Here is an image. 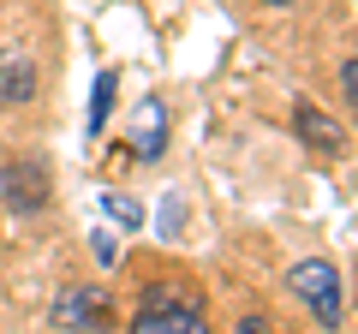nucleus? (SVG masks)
<instances>
[{
    "instance_id": "nucleus-7",
    "label": "nucleus",
    "mask_w": 358,
    "mask_h": 334,
    "mask_svg": "<svg viewBox=\"0 0 358 334\" xmlns=\"http://www.w3.org/2000/svg\"><path fill=\"white\" fill-rule=\"evenodd\" d=\"M36 96V60H30L18 42H0V102L18 108Z\"/></svg>"
},
{
    "instance_id": "nucleus-5",
    "label": "nucleus",
    "mask_w": 358,
    "mask_h": 334,
    "mask_svg": "<svg viewBox=\"0 0 358 334\" xmlns=\"http://www.w3.org/2000/svg\"><path fill=\"white\" fill-rule=\"evenodd\" d=\"M293 138L305 143L310 155H322V161L346 155V126H341L334 114H322L317 102H293Z\"/></svg>"
},
{
    "instance_id": "nucleus-4",
    "label": "nucleus",
    "mask_w": 358,
    "mask_h": 334,
    "mask_svg": "<svg viewBox=\"0 0 358 334\" xmlns=\"http://www.w3.org/2000/svg\"><path fill=\"white\" fill-rule=\"evenodd\" d=\"M167 102L162 96H143L138 108H131V126H126V155L131 161H162L167 155Z\"/></svg>"
},
{
    "instance_id": "nucleus-11",
    "label": "nucleus",
    "mask_w": 358,
    "mask_h": 334,
    "mask_svg": "<svg viewBox=\"0 0 358 334\" xmlns=\"http://www.w3.org/2000/svg\"><path fill=\"white\" fill-rule=\"evenodd\" d=\"M233 334H275V328H268V317H245Z\"/></svg>"
},
{
    "instance_id": "nucleus-2",
    "label": "nucleus",
    "mask_w": 358,
    "mask_h": 334,
    "mask_svg": "<svg viewBox=\"0 0 358 334\" xmlns=\"http://www.w3.org/2000/svg\"><path fill=\"white\" fill-rule=\"evenodd\" d=\"M287 286L305 298V310L317 317V328H341V317H346V281H341V269H334L329 257L293 263V269H287Z\"/></svg>"
},
{
    "instance_id": "nucleus-3",
    "label": "nucleus",
    "mask_w": 358,
    "mask_h": 334,
    "mask_svg": "<svg viewBox=\"0 0 358 334\" xmlns=\"http://www.w3.org/2000/svg\"><path fill=\"white\" fill-rule=\"evenodd\" d=\"M48 317H54V328H66V334H108L114 328V298H108L102 286H66L48 305Z\"/></svg>"
},
{
    "instance_id": "nucleus-9",
    "label": "nucleus",
    "mask_w": 358,
    "mask_h": 334,
    "mask_svg": "<svg viewBox=\"0 0 358 334\" xmlns=\"http://www.w3.org/2000/svg\"><path fill=\"white\" fill-rule=\"evenodd\" d=\"M102 209H108V215H114L126 233H138V227H143V209L131 203V197H120V191H102Z\"/></svg>"
},
{
    "instance_id": "nucleus-8",
    "label": "nucleus",
    "mask_w": 358,
    "mask_h": 334,
    "mask_svg": "<svg viewBox=\"0 0 358 334\" xmlns=\"http://www.w3.org/2000/svg\"><path fill=\"white\" fill-rule=\"evenodd\" d=\"M114 90H120V78H114V72H102L96 84H90V119H84V131H90V138H102L108 108H114Z\"/></svg>"
},
{
    "instance_id": "nucleus-12",
    "label": "nucleus",
    "mask_w": 358,
    "mask_h": 334,
    "mask_svg": "<svg viewBox=\"0 0 358 334\" xmlns=\"http://www.w3.org/2000/svg\"><path fill=\"white\" fill-rule=\"evenodd\" d=\"M263 6H299V0H263Z\"/></svg>"
},
{
    "instance_id": "nucleus-1",
    "label": "nucleus",
    "mask_w": 358,
    "mask_h": 334,
    "mask_svg": "<svg viewBox=\"0 0 358 334\" xmlns=\"http://www.w3.org/2000/svg\"><path fill=\"white\" fill-rule=\"evenodd\" d=\"M126 334H209V317H203V298L185 293V286H150L143 305L131 310Z\"/></svg>"
},
{
    "instance_id": "nucleus-10",
    "label": "nucleus",
    "mask_w": 358,
    "mask_h": 334,
    "mask_svg": "<svg viewBox=\"0 0 358 334\" xmlns=\"http://www.w3.org/2000/svg\"><path fill=\"white\" fill-rule=\"evenodd\" d=\"M341 90H346V102L358 108V54H352V60L341 66Z\"/></svg>"
},
{
    "instance_id": "nucleus-6",
    "label": "nucleus",
    "mask_w": 358,
    "mask_h": 334,
    "mask_svg": "<svg viewBox=\"0 0 358 334\" xmlns=\"http://www.w3.org/2000/svg\"><path fill=\"white\" fill-rule=\"evenodd\" d=\"M0 191H6V209H18V215H36L42 203H48V167L42 161H6L0 167Z\"/></svg>"
}]
</instances>
